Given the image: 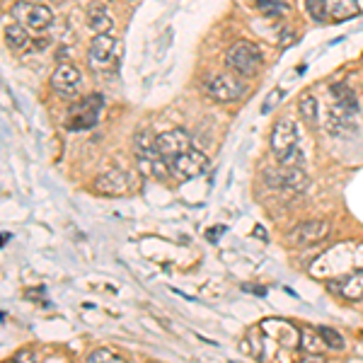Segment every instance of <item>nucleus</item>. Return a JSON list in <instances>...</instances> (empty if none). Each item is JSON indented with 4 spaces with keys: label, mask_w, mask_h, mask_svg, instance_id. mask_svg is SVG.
Masks as SVG:
<instances>
[{
    "label": "nucleus",
    "mask_w": 363,
    "mask_h": 363,
    "mask_svg": "<svg viewBox=\"0 0 363 363\" xmlns=\"http://www.w3.org/2000/svg\"><path fill=\"white\" fill-rule=\"evenodd\" d=\"M87 25L95 29L97 34H112L114 32V20L109 15V8L99 0V3H92L87 8Z\"/></svg>",
    "instance_id": "13"
},
{
    "label": "nucleus",
    "mask_w": 363,
    "mask_h": 363,
    "mask_svg": "<svg viewBox=\"0 0 363 363\" xmlns=\"http://www.w3.org/2000/svg\"><path fill=\"white\" fill-rule=\"evenodd\" d=\"M332 97L337 102V112L342 116H351L359 112V99L347 85H332Z\"/></svg>",
    "instance_id": "16"
},
{
    "label": "nucleus",
    "mask_w": 363,
    "mask_h": 363,
    "mask_svg": "<svg viewBox=\"0 0 363 363\" xmlns=\"http://www.w3.org/2000/svg\"><path fill=\"white\" fill-rule=\"evenodd\" d=\"M87 361L90 363H102V361H124V356L121 354H116V351L112 349H97V351H92L90 356H87Z\"/></svg>",
    "instance_id": "23"
},
{
    "label": "nucleus",
    "mask_w": 363,
    "mask_h": 363,
    "mask_svg": "<svg viewBox=\"0 0 363 363\" xmlns=\"http://www.w3.org/2000/svg\"><path fill=\"white\" fill-rule=\"evenodd\" d=\"M191 148V138L184 128H172V131H165L160 136H155V150L162 160H174L177 155H182L184 150Z\"/></svg>",
    "instance_id": "9"
},
{
    "label": "nucleus",
    "mask_w": 363,
    "mask_h": 363,
    "mask_svg": "<svg viewBox=\"0 0 363 363\" xmlns=\"http://www.w3.org/2000/svg\"><path fill=\"white\" fill-rule=\"evenodd\" d=\"M306 5H308V13H310V17H313V20H318V22L325 20L327 0H306Z\"/></svg>",
    "instance_id": "24"
},
{
    "label": "nucleus",
    "mask_w": 363,
    "mask_h": 363,
    "mask_svg": "<svg viewBox=\"0 0 363 363\" xmlns=\"http://www.w3.org/2000/svg\"><path fill=\"white\" fill-rule=\"evenodd\" d=\"M104 107V97L102 95H90L83 102H78L75 107H70L68 119H66V128L68 131H85V128H92L97 124L99 112Z\"/></svg>",
    "instance_id": "5"
},
{
    "label": "nucleus",
    "mask_w": 363,
    "mask_h": 363,
    "mask_svg": "<svg viewBox=\"0 0 363 363\" xmlns=\"http://www.w3.org/2000/svg\"><path fill=\"white\" fill-rule=\"evenodd\" d=\"M337 294L347 301H363V269L337 281Z\"/></svg>",
    "instance_id": "14"
},
{
    "label": "nucleus",
    "mask_w": 363,
    "mask_h": 363,
    "mask_svg": "<svg viewBox=\"0 0 363 363\" xmlns=\"http://www.w3.org/2000/svg\"><path fill=\"white\" fill-rule=\"evenodd\" d=\"M264 179L274 189H294V191H306L310 186L308 174L296 165H284V167H272L264 172Z\"/></svg>",
    "instance_id": "7"
},
{
    "label": "nucleus",
    "mask_w": 363,
    "mask_h": 363,
    "mask_svg": "<svg viewBox=\"0 0 363 363\" xmlns=\"http://www.w3.org/2000/svg\"><path fill=\"white\" fill-rule=\"evenodd\" d=\"M327 235H330V225L325 220H310V223L296 225L289 233V242L296 245V247H310V245L322 242Z\"/></svg>",
    "instance_id": "10"
},
{
    "label": "nucleus",
    "mask_w": 363,
    "mask_h": 363,
    "mask_svg": "<svg viewBox=\"0 0 363 363\" xmlns=\"http://www.w3.org/2000/svg\"><path fill=\"white\" fill-rule=\"evenodd\" d=\"M128 186H131V177L119 167L107 169L104 174H99L95 179V189L99 194H109V196H124L128 194Z\"/></svg>",
    "instance_id": "12"
},
{
    "label": "nucleus",
    "mask_w": 363,
    "mask_h": 363,
    "mask_svg": "<svg viewBox=\"0 0 363 363\" xmlns=\"http://www.w3.org/2000/svg\"><path fill=\"white\" fill-rule=\"evenodd\" d=\"M327 13H332L335 20H351L359 15L356 0H327Z\"/></svg>",
    "instance_id": "18"
},
{
    "label": "nucleus",
    "mask_w": 363,
    "mask_h": 363,
    "mask_svg": "<svg viewBox=\"0 0 363 363\" xmlns=\"http://www.w3.org/2000/svg\"><path fill=\"white\" fill-rule=\"evenodd\" d=\"M320 104H318V99H315L313 95H303L301 99H298V109H301V116L308 121L310 126H315L318 124V119H320Z\"/></svg>",
    "instance_id": "19"
},
{
    "label": "nucleus",
    "mask_w": 363,
    "mask_h": 363,
    "mask_svg": "<svg viewBox=\"0 0 363 363\" xmlns=\"http://www.w3.org/2000/svg\"><path fill=\"white\" fill-rule=\"evenodd\" d=\"M5 42H8L10 49H15V51H22L25 46L29 44V34H27V27H22L20 22H10V20H5Z\"/></svg>",
    "instance_id": "17"
},
{
    "label": "nucleus",
    "mask_w": 363,
    "mask_h": 363,
    "mask_svg": "<svg viewBox=\"0 0 363 363\" xmlns=\"http://www.w3.org/2000/svg\"><path fill=\"white\" fill-rule=\"evenodd\" d=\"M225 63L235 70L238 75H245V78H252V75H257V70L262 68V63H264V56H262V49L257 44L252 42H238L233 44L230 49H228L225 54Z\"/></svg>",
    "instance_id": "2"
},
{
    "label": "nucleus",
    "mask_w": 363,
    "mask_h": 363,
    "mask_svg": "<svg viewBox=\"0 0 363 363\" xmlns=\"http://www.w3.org/2000/svg\"><path fill=\"white\" fill-rule=\"evenodd\" d=\"M255 3L259 8V13L267 17H279L289 13V3H284V0H255Z\"/></svg>",
    "instance_id": "20"
},
{
    "label": "nucleus",
    "mask_w": 363,
    "mask_h": 363,
    "mask_svg": "<svg viewBox=\"0 0 363 363\" xmlns=\"http://www.w3.org/2000/svg\"><path fill=\"white\" fill-rule=\"evenodd\" d=\"M272 153L281 165L301 167L303 155H301V148H298V131H296L294 121H289V119L277 121V126H274V131H272Z\"/></svg>",
    "instance_id": "1"
},
{
    "label": "nucleus",
    "mask_w": 363,
    "mask_h": 363,
    "mask_svg": "<svg viewBox=\"0 0 363 363\" xmlns=\"http://www.w3.org/2000/svg\"><path fill=\"white\" fill-rule=\"evenodd\" d=\"M119 56H121V42L116 37H112V34H97L90 44V51H87L90 68L97 70V73H104V70L114 68Z\"/></svg>",
    "instance_id": "3"
},
{
    "label": "nucleus",
    "mask_w": 363,
    "mask_h": 363,
    "mask_svg": "<svg viewBox=\"0 0 363 363\" xmlns=\"http://www.w3.org/2000/svg\"><path fill=\"white\" fill-rule=\"evenodd\" d=\"M320 335H322V342H325L330 349H335V351L344 349V337L339 335V332L330 330V327H320Z\"/></svg>",
    "instance_id": "22"
},
{
    "label": "nucleus",
    "mask_w": 363,
    "mask_h": 363,
    "mask_svg": "<svg viewBox=\"0 0 363 363\" xmlns=\"http://www.w3.org/2000/svg\"><path fill=\"white\" fill-rule=\"evenodd\" d=\"M51 87L61 97H73L80 87V70L73 63H58L54 75H51Z\"/></svg>",
    "instance_id": "11"
},
{
    "label": "nucleus",
    "mask_w": 363,
    "mask_h": 363,
    "mask_svg": "<svg viewBox=\"0 0 363 363\" xmlns=\"http://www.w3.org/2000/svg\"><path fill=\"white\" fill-rule=\"evenodd\" d=\"M245 90H247V87L228 73L211 75V78L203 80V92H206L211 99H216V102H235V99L245 95Z\"/></svg>",
    "instance_id": "6"
},
{
    "label": "nucleus",
    "mask_w": 363,
    "mask_h": 363,
    "mask_svg": "<svg viewBox=\"0 0 363 363\" xmlns=\"http://www.w3.org/2000/svg\"><path fill=\"white\" fill-rule=\"evenodd\" d=\"M167 160H162L157 153H140L138 155V167H140V172L143 174H148V177H153V179H167V174H169V169L165 165Z\"/></svg>",
    "instance_id": "15"
},
{
    "label": "nucleus",
    "mask_w": 363,
    "mask_h": 363,
    "mask_svg": "<svg viewBox=\"0 0 363 363\" xmlns=\"http://www.w3.org/2000/svg\"><path fill=\"white\" fill-rule=\"evenodd\" d=\"M281 99H284V90H281V87H277V90L269 92L267 99H264V104H262V114H269V112H272V109L277 107Z\"/></svg>",
    "instance_id": "25"
},
{
    "label": "nucleus",
    "mask_w": 363,
    "mask_h": 363,
    "mask_svg": "<svg viewBox=\"0 0 363 363\" xmlns=\"http://www.w3.org/2000/svg\"><path fill=\"white\" fill-rule=\"evenodd\" d=\"M13 17L29 32H44L54 22V13L49 5H42L37 0H22V3L13 5Z\"/></svg>",
    "instance_id": "4"
},
{
    "label": "nucleus",
    "mask_w": 363,
    "mask_h": 363,
    "mask_svg": "<svg viewBox=\"0 0 363 363\" xmlns=\"http://www.w3.org/2000/svg\"><path fill=\"white\" fill-rule=\"evenodd\" d=\"M206 167H208V157L194 148L184 150V153L177 155L174 160H169V172L177 179H194L199 174L206 172Z\"/></svg>",
    "instance_id": "8"
},
{
    "label": "nucleus",
    "mask_w": 363,
    "mask_h": 363,
    "mask_svg": "<svg viewBox=\"0 0 363 363\" xmlns=\"http://www.w3.org/2000/svg\"><path fill=\"white\" fill-rule=\"evenodd\" d=\"M301 337H303V344L301 347L308 351V354H315V351H320V342L318 339L322 337L320 335V330L315 332V330H310V327H303L301 330Z\"/></svg>",
    "instance_id": "21"
}]
</instances>
